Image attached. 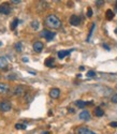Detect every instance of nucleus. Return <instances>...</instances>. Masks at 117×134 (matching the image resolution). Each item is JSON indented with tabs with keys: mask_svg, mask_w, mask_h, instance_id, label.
<instances>
[{
	"mask_svg": "<svg viewBox=\"0 0 117 134\" xmlns=\"http://www.w3.org/2000/svg\"><path fill=\"white\" fill-rule=\"evenodd\" d=\"M45 25L52 29H59L61 27V20L58 16L54 14H50L45 18Z\"/></svg>",
	"mask_w": 117,
	"mask_h": 134,
	"instance_id": "1",
	"label": "nucleus"
},
{
	"mask_svg": "<svg viewBox=\"0 0 117 134\" xmlns=\"http://www.w3.org/2000/svg\"><path fill=\"white\" fill-rule=\"evenodd\" d=\"M11 11H12V9H11L9 2H3V3L0 4V14L8 15L11 13Z\"/></svg>",
	"mask_w": 117,
	"mask_h": 134,
	"instance_id": "2",
	"label": "nucleus"
},
{
	"mask_svg": "<svg viewBox=\"0 0 117 134\" xmlns=\"http://www.w3.org/2000/svg\"><path fill=\"white\" fill-rule=\"evenodd\" d=\"M40 36L41 37H44L46 39V41H52L55 38V32L50 31V30H43V31H41Z\"/></svg>",
	"mask_w": 117,
	"mask_h": 134,
	"instance_id": "3",
	"label": "nucleus"
},
{
	"mask_svg": "<svg viewBox=\"0 0 117 134\" xmlns=\"http://www.w3.org/2000/svg\"><path fill=\"white\" fill-rule=\"evenodd\" d=\"M12 108V104L9 101H2L0 102V110L1 111H9Z\"/></svg>",
	"mask_w": 117,
	"mask_h": 134,
	"instance_id": "4",
	"label": "nucleus"
},
{
	"mask_svg": "<svg viewBox=\"0 0 117 134\" xmlns=\"http://www.w3.org/2000/svg\"><path fill=\"white\" fill-rule=\"evenodd\" d=\"M76 132H77V134H97V133H95L93 131H91L90 129H88L86 127H79V128H77Z\"/></svg>",
	"mask_w": 117,
	"mask_h": 134,
	"instance_id": "5",
	"label": "nucleus"
},
{
	"mask_svg": "<svg viewBox=\"0 0 117 134\" xmlns=\"http://www.w3.org/2000/svg\"><path fill=\"white\" fill-rule=\"evenodd\" d=\"M25 91H26V87L23 86V85H18L14 89V93L16 96H23V94L25 93Z\"/></svg>",
	"mask_w": 117,
	"mask_h": 134,
	"instance_id": "6",
	"label": "nucleus"
},
{
	"mask_svg": "<svg viewBox=\"0 0 117 134\" xmlns=\"http://www.w3.org/2000/svg\"><path fill=\"white\" fill-rule=\"evenodd\" d=\"M32 46H33V49H34V52H36V53H41L42 49H43V47H44L43 43L41 41H36V42L33 43Z\"/></svg>",
	"mask_w": 117,
	"mask_h": 134,
	"instance_id": "7",
	"label": "nucleus"
},
{
	"mask_svg": "<svg viewBox=\"0 0 117 134\" xmlns=\"http://www.w3.org/2000/svg\"><path fill=\"white\" fill-rule=\"evenodd\" d=\"M73 52V49H67V51H59L57 53V55H58V58L59 59H63V58H66L67 56H69L70 54H71Z\"/></svg>",
	"mask_w": 117,
	"mask_h": 134,
	"instance_id": "8",
	"label": "nucleus"
},
{
	"mask_svg": "<svg viewBox=\"0 0 117 134\" xmlns=\"http://www.w3.org/2000/svg\"><path fill=\"white\" fill-rule=\"evenodd\" d=\"M78 117H79V119H82V120H89V119H90V113H89V110L84 109L83 111H81V113H79Z\"/></svg>",
	"mask_w": 117,
	"mask_h": 134,
	"instance_id": "9",
	"label": "nucleus"
},
{
	"mask_svg": "<svg viewBox=\"0 0 117 134\" xmlns=\"http://www.w3.org/2000/svg\"><path fill=\"white\" fill-rule=\"evenodd\" d=\"M60 96V90L58 88H52L50 91V97L53 99H58Z\"/></svg>",
	"mask_w": 117,
	"mask_h": 134,
	"instance_id": "10",
	"label": "nucleus"
},
{
	"mask_svg": "<svg viewBox=\"0 0 117 134\" xmlns=\"http://www.w3.org/2000/svg\"><path fill=\"white\" fill-rule=\"evenodd\" d=\"M70 24H71L72 26H78L79 23H81V19L77 15H72L71 17H70Z\"/></svg>",
	"mask_w": 117,
	"mask_h": 134,
	"instance_id": "11",
	"label": "nucleus"
},
{
	"mask_svg": "<svg viewBox=\"0 0 117 134\" xmlns=\"http://www.w3.org/2000/svg\"><path fill=\"white\" fill-rule=\"evenodd\" d=\"M88 104H92V102H85V101H83V100H77V101H75V105L79 108H84Z\"/></svg>",
	"mask_w": 117,
	"mask_h": 134,
	"instance_id": "12",
	"label": "nucleus"
},
{
	"mask_svg": "<svg viewBox=\"0 0 117 134\" xmlns=\"http://www.w3.org/2000/svg\"><path fill=\"white\" fill-rule=\"evenodd\" d=\"M44 64L47 66V68H53V66L55 65V59L53 57H49L46 58L45 61H44Z\"/></svg>",
	"mask_w": 117,
	"mask_h": 134,
	"instance_id": "13",
	"label": "nucleus"
},
{
	"mask_svg": "<svg viewBox=\"0 0 117 134\" xmlns=\"http://www.w3.org/2000/svg\"><path fill=\"white\" fill-rule=\"evenodd\" d=\"M10 90V86L8 84H4V83H0V93L3 94V93H7L8 91Z\"/></svg>",
	"mask_w": 117,
	"mask_h": 134,
	"instance_id": "14",
	"label": "nucleus"
},
{
	"mask_svg": "<svg viewBox=\"0 0 117 134\" xmlns=\"http://www.w3.org/2000/svg\"><path fill=\"white\" fill-rule=\"evenodd\" d=\"M8 64H9V62H8L6 57H3V56L0 57V69H6L8 66Z\"/></svg>",
	"mask_w": 117,
	"mask_h": 134,
	"instance_id": "15",
	"label": "nucleus"
},
{
	"mask_svg": "<svg viewBox=\"0 0 117 134\" xmlns=\"http://www.w3.org/2000/svg\"><path fill=\"white\" fill-rule=\"evenodd\" d=\"M93 114H95L97 117H102L104 115V110L100 107V106H97L95 108V110H93Z\"/></svg>",
	"mask_w": 117,
	"mask_h": 134,
	"instance_id": "16",
	"label": "nucleus"
},
{
	"mask_svg": "<svg viewBox=\"0 0 117 134\" xmlns=\"http://www.w3.org/2000/svg\"><path fill=\"white\" fill-rule=\"evenodd\" d=\"M18 23H19V19H18V18H14L13 21H12V24H11V29L15 30L16 27H17V25H18Z\"/></svg>",
	"mask_w": 117,
	"mask_h": 134,
	"instance_id": "17",
	"label": "nucleus"
},
{
	"mask_svg": "<svg viewBox=\"0 0 117 134\" xmlns=\"http://www.w3.org/2000/svg\"><path fill=\"white\" fill-rule=\"evenodd\" d=\"M114 12L112 10H108L107 11V14H105V16H107V18L109 19V20H111V19H113V17H114Z\"/></svg>",
	"mask_w": 117,
	"mask_h": 134,
	"instance_id": "18",
	"label": "nucleus"
},
{
	"mask_svg": "<svg viewBox=\"0 0 117 134\" xmlns=\"http://www.w3.org/2000/svg\"><path fill=\"white\" fill-rule=\"evenodd\" d=\"M39 26H40V24H39L38 20H32V21H31V27H32L33 29L38 30V29H39Z\"/></svg>",
	"mask_w": 117,
	"mask_h": 134,
	"instance_id": "19",
	"label": "nucleus"
},
{
	"mask_svg": "<svg viewBox=\"0 0 117 134\" xmlns=\"http://www.w3.org/2000/svg\"><path fill=\"white\" fill-rule=\"evenodd\" d=\"M27 128V125H23V124H16L15 125V129L17 130H25Z\"/></svg>",
	"mask_w": 117,
	"mask_h": 134,
	"instance_id": "20",
	"label": "nucleus"
},
{
	"mask_svg": "<svg viewBox=\"0 0 117 134\" xmlns=\"http://www.w3.org/2000/svg\"><path fill=\"white\" fill-rule=\"evenodd\" d=\"M15 49L17 52H22V43H16L15 44Z\"/></svg>",
	"mask_w": 117,
	"mask_h": 134,
	"instance_id": "21",
	"label": "nucleus"
},
{
	"mask_svg": "<svg viewBox=\"0 0 117 134\" xmlns=\"http://www.w3.org/2000/svg\"><path fill=\"white\" fill-rule=\"evenodd\" d=\"M95 24H92V26H91V29H90V32H89V35H88V39H87V41H89V39H90V37H91V35H92V31H93V29H95Z\"/></svg>",
	"mask_w": 117,
	"mask_h": 134,
	"instance_id": "22",
	"label": "nucleus"
},
{
	"mask_svg": "<svg viewBox=\"0 0 117 134\" xmlns=\"http://www.w3.org/2000/svg\"><path fill=\"white\" fill-rule=\"evenodd\" d=\"M87 76H88V77H93V76H96V72L89 71V72H87Z\"/></svg>",
	"mask_w": 117,
	"mask_h": 134,
	"instance_id": "23",
	"label": "nucleus"
},
{
	"mask_svg": "<svg viewBox=\"0 0 117 134\" xmlns=\"http://www.w3.org/2000/svg\"><path fill=\"white\" fill-rule=\"evenodd\" d=\"M87 16L88 17L92 16V10H91V8H88V10H87Z\"/></svg>",
	"mask_w": 117,
	"mask_h": 134,
	"instance_id": "24",
	"label": "nucleus"
},
{
	"mask_svg": "<svg viewBox=\"0 0 117 134\" xmlns=\"http://www.w3.org/2000/svg\"><path fill=\"white\" fill-rule=\"evenodd\" d=\"M111 100H112V102H113V103H117V93H116V94H114V96L112 97V99H111Z\"/></svg>",
	"mask_w": 117,
	"mask_h": 134,
	"instance_id": "25",
	"label": "nucleus"
},
{
	"mask_svg": "<svg viewBox=\"0 0 117 134\" xmlns=\"http://www.w3.org/2000/svg\"><path fill=\"white\" fill-rule=\"evenodd\" d=\"M110 126L113 127V128H117V121H112L110 124Z\"/></svg>",
	"mask_w": 117,
	"mask_h": 134,
	"instance_id": "26",
	"label": "nucleus"
},
{
	"mask_svg": "<svg viewBox=\"0 0 117 134\" xmlns=\"http://www.w3.org/2000/svg\"><path fill=\"white\" fill-rule=\"evenodd\" d=\"M8 79H9V80H15V79H16V75H9Z\"/></svg>",
	"mask_w": 117,
	"mask_h": 134,
	"instance_id": "27",
	"label": "nucleus"
},
{
	"mask_svg": "<svg viewBox=\"0 0 117 134\" xmlns=\"http://www.w3.org/2000/svg\"><path fill=\"white\" fill-rule=\"evenodd\" d=\"M11 2H12V3H14V4H18V3H20V1H19V0H18V1H17V0H12V1H11Z\"/></svg>",
	"mask_w": 117,
	"mask_h": 134,
	"instance_id": "28",
	"label": "nucleus"
},
{
	"mask_svg": "<svg viewBox=\"0 0 117 134\" xmlns=\"http://www.w3.org/2000/svg\"><path fill=\"white\" fill-rule=\"evenodd\" d=\"M102 3H103V1H96V4L97 5H101Z\"/></svg>",
	"mask_w": 117,
	"mask_h": 134,
	"instance_id": "29",
	"label": "nucleus"
},
{
	"mask_svg": "<svg viewBox=\"0 0 117 134\" xmlns=\"http://www.w3.org/2000/svg\"><path fill=\"white\" fill-rule=\"evenodd\" d=\"M23 61H24V62H28V59L24 57V58H23Z\"/></svg>",
	"mask_w": 117,
	"mask_h": 134,
	"instance_id": "30",
	"label": "nucleus"
},
{
	"mask_svg": "<svg viewBox=\"0 0 117 134\" xmlns=\"http://www.w3.org/2000/svg\"><path fill=\"white\" fill-rule=\"evenodd\" d=\"M69 111H71V113H74V109H73V108H69Z\"/></svg>",
	"mask_w": 117,
	"mask_h": 134,
	"instance_id": "31",
	"label": "nucleus"
},
{
	"mask_svg": "<svg viewBox=\"0 0 117 134\" xmlns=\"http://www.w3.org/2000/svg\"><path fill=\"white\" fill-rule=\"evenodd\" d=\"M42 134H50L49 132H44V133H42Z\"/></svg>",
	"mask_w": 117,
	"mask_h": 134,
	"instance_id": "32",
	"label": "nucleus"
},
{
	"mask_svg": "<svg viewBox=\"0 0 117 134\" xmlns=\"http://www.w3.org/2000/svg\"><path fill=\"white\" fill-rule=\"evenodd\" d=\"M116 8H117V2H116Z\"/></svg>",
	"mask_w": 117,
	"mask_h": 134,
	"instance_id": "33",
	"label": "nucleus"
}]
</instances>
